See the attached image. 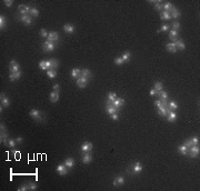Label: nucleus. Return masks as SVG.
<instances>
[{
	"label": "nucleus",
	"instance_id": "nucleus-1",
	"mask_svg": "<svg viewBox=\"0 0 200 191\" xmlns=\"http://www.w3.org/2000/svg\"><path fill=\"white\" fill-rule=\"evenodd\" d=\"M188 153H189V156L191 158H196L197 156H199V153H200V149H199V146L197 145V146H191L189 149H188Z\"/></svg>",
	"mask_w": 200,
	"mask_h": 191
},
{
	"label": "nucleus",
	"instance_id": "nucleus-2",
	"mask_svg": "<svg viewBox=\"0 0 200 191\" xmlns=\"http://www.w3.org/2000/svg\"><path fill=\"white\" fill-rule=\"evenodd\" d=\"M54 48H56V44L54 42H51V41H48L46 40L42 44V49L43 51H47V52H50V51H53Z\"/></svg>",
	"mask_w": 200,
	"mask_h": 191
},
{
	"label": "nucleus",
	"instance_id": "nucleus-3",
	"mask_svg": "<svg viewBox=\"0 0 200 191\" xmlns=\"http://www.w3.org/2000/svg\"><path fill=\"white\" fill-rule=\"evenodd\" d=\"M118 110H119L118 108H116L111 102H108L107 101V103H106V112H107L109 116H111V114H114V113H118Z\"/></svg>",
	"mask_w": 200,
	"mask_h": 191
},
{
	"label": "nucleus",
	"instance_id": "nucleus-4",
	"mask_svg": "<svg viewBox=\"0 0 200 191\" xmlns=\"http://www.w3.org/2000/svg\"><path fill=\"white\" fill-rule=\"evenodd\" d=\"M30 6H26V5H20L18 7V12L21 14V16H25V15H29L30 14V10H31Z\"/></svg>",
	"mask_w": 200,
	"mask_h": 191
},
{
	"label": "nucleus",
	"instance_id": "nucleus-5",
	"mask_svg": "<svg viewBox=\"0 0 200 191\" xmlns=\"http://www.w3.org/2000/svg\"><path fill=\"white\" fill-rule=\"evenodd\" d=\"M59 39H60L59 33L56 32V31H50L49 34H48V37H47V40L51 41V42H58Z\"/></svg>",
	"mask_w": 200,
	"mask_h": 191
},
{
	"label": "nucleus",
	"instance_id": "nucleus-6",
	"mask_svg": "<svg viewBox=\"0 0 200 191\" xmlns=\"http://www.w3.org/2000/svg\"><path fill=\"white\" fill-rule=\"evenodd\" d=\"M57 172L60 174V176H66L67 173H68V168L66 167V164L64 163H60L59 165L57 167Z\"/></svg>",
	"mask_w": 200,
	"mask_h": 191
},
{
	"label": "nucleus",
	"instance_id": "nucleus-7",
	"mask_svg": "<svg viewBox=\"0 0 200 191\" xmlns=\"http://www.w3.org/2000/svg\"><path fill=\"white\" fill-rule=\"evenodd\" d=\"M29 116H30L31 118H34V119L38 120V121H40V120H41V112H40L39 110H37V109L30 110V112H29Z\"/></svg>",
	"mask_w": 200,
	"mask_h": 191
},
{
	"label": "nucleus",
	"instance_id": "nucleus-8",
	"mask_svg": "<svg viewBox=\"0 0 200 191\" xmlns=\"http://www.w3.org/2000/svg\"><path fill=\"white\" fill-rule=\"evenodd\" d=\"M20 70V66H19V63L16 61V60H11L10 61V74H15V72H17Z\"/></svg>",
	"mask_w": 200,
	"mask_h": 191
},
{
	"label": "nucleus",
	"instance_id": "nucleus-9",
	"mask_svg": "<svg viewBox=\"0 0 200 191\" xmlns=\"http://www.w3.org/2000/svg\"><path fill=\"white\" fill-rule=\"evenodd\" d=\"M63 30H64V32L71 34L76 31V27L71 23H66V25H63Z\"/></svg>",
	"mask_w": 200,
	"mask_h": 191
},
{
	"label": "nucleus",
	"instance_id": "nucleus-10",
	"mask_svg": "<svg viewBox=\"0 0 200 191\" xmlns=\"http://www.w3.org/2000/svg\"><path fill=\"white\" fill-rule=\"evenodd\" d=\"M92 143H90V142H85V143H82L81 145V148H80V150H81V152H90L92 150Z\"/></svg>",
	"mask_w": 200,
	"mask_h": 191
},
{
	"label": "nucleus",
	"instance_id": "nucleus-11",
	"mask_svg": "<svg viewBox=\"0 0 200 191\" xmlns=\"http://www.w3.org/2000/svg\"><path fill=\"white\" fill-rule=\"evenodd\" d=\"M87 83H88V79L85 77H80L77 79V86H78L79 88H85Z\"/></svg>",
	"mask_w": 200,
	"mask_h": 191
},
{
	"label": "nucleus",
	"instance_id": "nucleus-12",
	"mask_svg": "<svg viewBox=\"0 0 200 191\" xmlns=\"http://www.w3.org/2000/svg\"><path fill=\"white\" fill-rule=\"evenodd\" d=\"M20 21L24 22L25 25H31L32 23V17L30 15H25V16H21L20 17Z\"/></svg>",
	"mask_w": 200,
	"mask_h": 191
},
{
	"label": "nucleus",
	"instance_id": "nucleus-13",
	"mask_svg": "<svg viewBox=\"0 0 200 191\" xmlns=\"http://www.w3.org/2000/svg\"><path fill=\"white\" fill-rule=\"evenodd\" d=\"M21 76H22V72H21V70H19V71L15 72V74H10V75H9V80H10L11 82H14L16 80H18V79H20Z\"/></svg>",
	"mask_w": 200,
	"mask_h": 191
},
{
	"label": "nucleus",
	"instance_id": "nucleus-14",
	"mask_svg": "<svg viewBox=\"0 0 200 191\" xmlns=\"http://www.w3.org/2000/svg\"><path fill=\"white\" fill-rule=\"evenodd\" d=\"M169 39L173 41V42H176L177 40L179 39V33H178V31H176V30H170L169 31Z\"/></svg>",
	"mask_w": 200,
	"mask_h": 191
},
{
	"label": "nucleus",
	"instance_id": "nucleus-15",
	"mask_svg": "<svg viewBox=\"0 0 200 191\" xmlns=\"http://www.w3.org/2000/svg\"><path fill=\"white\" fill-rule=\"evenodd\" d=\"M82 162L85 164H88V163H90L91 162V160H92V156H91V153L90 152H85V154L82 156Z\"/></svg>",
	"mask_w": 200,
	"mask_h": 191
},
{
	"label": "nucleus",
	"instance_id": "nucleus-16",
	"mask_svg": "<svg viewBox=\"0 0 200 191\" xmlns=\"http://www.w3.org/2000/svg\"><path fill=\"white\" fill-rule=\"evenodd\" d=\"M131 170H132V172H134V173H138V172H140V171L142 170V165H141L140 162H135V163L132 164V167H131Z\"/></svg>",
	"mask_w": 200,
	"mask_h": 191
},
{
	"label": "nucleus",
	"instance_id": "nucleus-17",
	"mask_svg": "<svg viewBox=\"0 0 200 191\" xmlns=\"http://www.w3.org/2000/svg\"><path fill=\"white\" fill-rule=\"evenodd\" d=\"M0 100H1V106H4L5 108L6 107H9V104H10V100H9L8 98L6 97L5 93L0 94Z\"/></svg>",
	"mask_w": 200,
	"mask_h": 191
},
{
	"label": "nucleus",
	"instance_id": "nucleus-18",
	"mask_svg": "<svg viewBox=\"0 0 200 191\" xmlns=\"http://www.w3.org/2000/svg\"><path fill=\"white\" fill-rule=\"evenodd\" d=\"M70 75H71V77H72L73 79H78V78L81 77V70H80L79 68H75V69L71 70Z\"/></svg>",
	"mask_w": 200,
	"mask_h": 191
},
{
	"label": "nucleus",
	"instance_id": "nucleus-19",
	"mask_svg": "<svg viewBox=\"0 0 200 191\" xmlns=\"http://www.w3.org/2000/svg\"><path fill=\"white\" fill-rule=\"evenodd\" d=\"M169 12H170V15H171V18H175V19H178L180 16H181L180 11L175 7V6H173V7L171 8V10H170Z\"/></svg>",
	"mask_w": 200,
	"mask_h": 191
},
{
	"label": "nucleus",
	"instance_id": "nucleus-20",
	"mask_svg": "<svg viewBox=\"0 0 200 191\" xmlns=\"http://www.w3.org/2000/svg\"><path fill=\"white\" fill-rule=\"evenodd\" d=\"M49 99H50V101L51 102H57L58 100H59V92H56V91H52L50 93V96H49Z\"/></svg>",
	"mask_w": 200,
	"mask_h": 191
},
{
	"label": "nucleus",
	"instance_id": "nucleus-21",
	"mask_svg": "<svg viewBox=\"0 0 200 191\" xmlns=\"http://www.w3.org/2000/svg\"><path fill=\"white\" fill-rule=\"evenodd\" d=\"M112 104H114V106L116 107V108H121L122 106H124V103H125V100L122 99V98H117V99H116L114 102H111Z\"/></svg>",
	"mask_w": 200,
	"mask_h": 191
},
{
	"label": "nucleus",
	"instance_id": "nucleus-22",
	"mask_svg": "<svg viewBox=\"0 0 200 191\" xmlns=\"http://www.w3.org/2000/svg\"><path fill=\"white\" fill-rule=\"evenodd\" d=\"M175 44H176V47H177V50L178 49H180V50H185L186 49V44H185V42H183V40L182 39H178L175 42Z\"/></svg>",
	"mask_w": 200,
	"mask_h": 191
},
{
	"label": "nucleus",
	"instance_id": "nucleus-23",
	"mask_svg": "<svg viewBox=\"0 0 200 191\" xmlns=\"http://www.w3.org/2000/svg\"><path fill=\"white\" fill-rule=\"evenodd\" d=\"M166 48H167V50H168L169 52H171V53H176V52H177V47H176L175 42H170V43H168V44L166 46Z\"/></svg>",
	"mask_w": 200,
	"mask_h": 191
},
{
	"label": "nucleus",
	"instance_id": "nucleus-24",
	"mask_svg": "<svg viewBox=\"0 0 200 191\" xmlns=\"http://www.w3.org/2000/svg\"><path fill=\"white\" fill-rule=\"evenodd\" d=\"M160 19L161 20H170V19H171V15H170V12H168V11H161Z\"/></svg>",
	"mask_w": 200,
	"mask_h": 191
},
{
	"label": "nucleus",
	"instance_id": "nucleus-25",
	"mask_svg": "<svg viewBox=\"0 0 200 191\" xmlns=\"http://www.w3.org/2000/svg\"><path fill=\"white\" fill-rule=\"evenodd\" d=\"M167 119H168L169 122H173L177 119V113L173 112V111H170V112H168V114H167Z\"/></svg>",
	"mask_w": 200,
	"mask_h": 191
},
{
	"label": "nucleus",
	"instance_id": "nucleus-26",
	"mask_svg": "<svg viewBox=\"0 0 200 191\" xmlns=\"http://www.w3.org/2000/svg\"><path fill=\"white\" fill-rule=\"evenodd\" d=\"M64 164H66V167L68 168V169H71V168H73L75 161H73L72 158H67L66 160H64Z\"/></svg>",
	"mask_w": 200,
	"mask_h": 191
},
{
	"label": "nucleus",
	"instance_id": "nucleus-27",
	"mask_svg": "<svg viewBox=\"0 0 200 191\" xmlns=\"http://www.w3.org/2000/svg\"><path fill=\"white\" fill-rule=\"evenodd\" d=\"M178 152L180 154H182V156H187V154H188V148H187L185 145L179 146V147H178Z\"/></svg>",
	"mask_w": 200,
	"mask_h": 191
},
{
	"label": "nucleus",
	"instance_id": "nucleus-28",
	"mask_svg": "<svg viewBox=\"0 0 200 191\" xmlns=\"http://www.w3.org/2000/svg\"><path fill=\"white\" fill-rule=\"evenodd\" d=\"M91 71H90L89 69H87V68H85V69H82L81 70V77H85V78H87V79H89L90 77H91Z\"/></svg>",
	"mask_w": 200,
	"mask_h": 191
},
{
	"label": "nucleus",
	"instance_id": "nucleus-29",
	"mask_svg": "<svg viewBox=\"0 0 200 191\" xmlns=\"http://www.w3.org/2000/svg\"><path fill=\"white\" fill-rule=\"evenodd\" d=\"M49 61H50V69L56 70L58 68V66H59V61H58V60H56V59H50Z\"/></svg>",
	"mask_w": 200,
	"mask_h": 191
},
{
	"label": "nucleus",
	"instance_id": "nucleus-30",
	"mask_svg": "<svg viewBox=\"0 0 200 191\" xmlns=\"http://www.w3.org/2000/svg\"><path fill=\"white\" fill-rule=\"evenodd\" d=\"M162 88H163V83L162 82H156V83H154V90L157 91V94H159V92L160 91H162Z\"/></svg>",
	"mask_w": 200,
	"mask_h": 191
},
{
	"label": "nucleus",
	"instance_id": "nucleus-31",
	"mask_svg": "<svg viewBox=\"0 0 200 191\" xmlns=\"http://www.w3.org/2000/svg\"><path fill=\"white\" fill-rule=\"evenodd\" d=\"M122 60H124L125 62H129L130 61V59H131V53H130V51H126L124 55H122Z\"/></svg>",
	"mask_w": 200,
	"mask_h": 191
},
{
	"label": "nucleus",
	"instance_id": "nucleus-32",
	"mask_svg": "<svg viewBox=\"0 0 200 191\" xmlns=\"http://www.w3.org/2000/svg\"><path fill=\"white\" fill-rule=\"evenodd\" d=\"M8 139H9V137H8L7 131H6V132H1V135H0V140H1V142L6 145V143H7V141H8Z\"/></svg>",
	"mask_w": 200,
	"mask_h": 191
},
{
	"label": "nucleus",
	"instance_id": "nucleus-33",
	"mask_svg": "<svg viewBox=\"0 0 200 191\" xmlns=\"http://www.w3.org/2000/svg\"><path fill=\"white\" fill-rule=\"evenodd\" d=\"M117 94H116V92H109L108 93V102H114V101L117 99Z\"/></svg>",
	"mask_w": 200,
	"mask_h": 191
},
{
	"label": "nucleus",
	"instance_id": "nucleus-34",
	"mask_svg": "<svg viewBox=\"0 0 200 191\" xmlns=\"http://www.w3.org/2000/svg\"><path fill=\"white\" fill-rule=\"evenodd\" d=\"M6 25H7V22H6V17L4 15L0 16V28H1V30H4L6 28Z\"/></svg>",
	"mask_w": 200,
	"mask_h": 191
},
{
	"label": "nucleus",
	"instance_id": "nucleus-35",
	"mask_svg": "<svg viewBox=\"0 0 200 191\" xmlns=\"http://www.w3.org/2000/svg\"><path fill=\"white\" fill-rule=\"evenodd\" d=\"M47 75H48V77H49L50 79H53V78H56V76H57V71H56V70H53V69L47 70Z\"/></svg>",
	"mask_w": 200,
	"mask_h": 191
},
{
	"label": "nucleus",
	"instance_id": "nucleus-36",
	"mask_svg": "<svg viewBox=\"0 0 200 191\" xmlns=\"http://www.w3.org/2000/svg\"><path fill=\"white\" fill-rule=\"evenodd\" d=\"M29 15H30L32 18H36V17H38V16H39V10H38L37 8L32 7L31 10H30V14H29Z\"/></svg>",
	"mask_w": 200,
	"mask_h": 191
},
{
	"label": "nucleus",
	"instance_id": "nucleus-37",
	"mask_svg": "<svg viewBox=\"0 0 200 191\" xmlns=\"http://www.w3.org/2000/svg\"><path fill=\"white\" fill-rule=\"evenodd\" d=\"M173 7V5H171L170 2H166V4H163L162 5V9H163V11H170L171 10V8Z\"/></svg>",
	"mask_w": 200,
	"mask_h": 191
},
{
	"label": "nucleus",
	"instance_id": "nucleus-38",
	"mask_svg": "<svg viewBox=\"0 0 200 191\" xmlns=\"http://www.w3.org/2000/svg\"><path fill=\"white\" fill-rule=\"evenodd\" d=\"M16 143H17V142H16V139H10V138H9L7 143H6V146H8V147H10V148H15Z\"/></svg>",
	"mask_w": 200,
	"mask_h": 191
},
{
	"label": "nucleus",
	"instance_id": "nucleus-39",
	"mask_svg": "<svg viewBox=\"0 0 200 191\" xmlns=\"http://www.w3.org/2000/svg\"><path fill=\"white\" fill-rule=\"evenodd\" d=\"M154 9L158 11H162V4H161V1H154Z\"/></svg>",
	"mask_w": 200,
	"mask_h": 191
},
{
	"label": "nucleus",
	"instance_id": "nucleus-40",
	"mask_svg": "<svg viewBox=\"0 0 200 191\" xmlns=\"http://www.w3.org/2000/svg\"><path fill=\"white\" fill-rule=\"evenodd\" d=\"M171 29L172 30H176V31H178L180 29V23L178 21H173L172 23H171Z\"/></svg>",
	"mask_w": 200,
	"mask_h": 191
},
{
	"label": "nucleus",
	"instance_id": "nucleus-41",
	"mask_svg": "<svg viewBox=\"0 0 200 191\" xmlns=\"http://www.w3.org/2000/svg\"><path fill=\"white\" fill-rule=\"evenodd\" d=\"M168 107H169V109H170V110H171V109L176 110L177 108H178V104H177L176 101H170V102L168 103Z\"/></svg>",
	"mask_w": 200,
	"mask_h": 191
},
{
	"label": "nucleus",
	"instance_id": "nucleus-42",
	"mask_svg": "<svg viewBox=\"0 0 200 191\" xmlns=\"http://www.w3.org/2000/svg\"><path fill=\"white\" fill-rule=\"evenodd\" d=\"M28 190H30V188H29V183H25V184H22L21 187L18 188V191H28Z\"/></svg>",
	"mask_w": 200,
	"mask_h": 191
},
{
	"label": "nucleus",
	"instance_id": "nucleus-43",
	"mask_svg": "<svg viewBox=\"0 0 200 191\" xmlns=\"http://www.w3.org/2000/svg\"><path fill=\"white\" fill-rule=\"evenodd\" d=\"M114 62H115V65H117V66H121L122 63H124L125 61L122 60V58H115V60H114Z\"/></svg>",
	"mask_w": 200,
	"mask_h": 191
},
{
	"label": "nucleus",
	"instance_id": "nucleus-44",
	"mask_svg": "<svg viewBox=\"0 0 200 191\" xmlns=\"http://www.w3.org/2000/svg\"><path fill=\"white\" fill-rule=\"evenodd\" d=\"M39 68L41 70H47V66H46V60H42V61H40L39 62Z\"/></svg>",
	"mask_w": 200,
	"mask_h": 191
},
{
	"label": "nucleus",
	"instance_id": "nucleus-45",
	"mask_svg": "<svg viewBox=\"0 0 200 191\" xmlns=\"http://www.w3.org/2000/svg\"><path fill=\"white\" fill-rule=\"evenodd\" d=\"M158 96L160 97V99H167V98H168V93H167L166 91H160Z\"/></svg>",
	"mask_w": 200,
	"mask_h": 191
},
{
	"label": "nucleus",
	"instance_id": "nucleus-46",
	"mask_svg": "<svg viewBox=\"0 0 200 191\" xmlns=\"http://www.w3.org/2000/svg\"><path fill=\"white\" fill-rule=\"evenodd\" d=\"M48 34H49V32H48V31H47L46 29H43V28H42V29L40 30V36H41V37L47 38V37H48Z\"/></svg>",
	"mask_w": 200,
	"mask_h": 191
},
{
	"label": "nucleus",
	"instance_id": "nucleus-47",
	"mask_svg": "<svg viewBox=\"0 0 200 191\" xmlns=\"http://www.w3.org/2000/svg\"><path fill=\"white\" fill-rule=\"evenodd\" d=\"M169 29H170L169 25H162V27L160 28V30H158V32H160V31H168Z\"/></svg>",
	"mask_w": 200,
	"mask_h": 191
},
{
	"label": "nucleus",
	"instance_id": "nucleus-48",
	"mask_svg": "<svg viewBox=\"0 0 200 191\" xmlns=\"http://www.w3.org/2000/svg\"><path fill=\"white\" fill-rule=\"evenodd\" d=\"M117 181H118L119 186H122V184L125 183V178L121 177V176H119V177H117Z\"/></svg>",
	"mask_w": 200,
	"mask_h": 191
},
{
	"label": "nucleus",
	"instance_id": "nucleus-49",
	"mask_svg": "<svg viewBox=\"0 0 200 191\" xmlns=\"http://www.w3.org/2000/svg\"><path fill=\"white\" fill-rule=\"evenodd\" d=\"M190 140H191V142H192V145H193V146H197V145L199 143V139H198V137H192V138L190 139Z\"/></svg>",
	"mask_w": 200,
	"mask_h": 191
},
{
	"label": "nucleus",
	"instance_id": "nucleus-50",
	"mask_svg": "<svg viewBox=\"0 0 200 191\" xmlns=\"http://www.w3.org/2000/svg\"><path fill=\"white\" fill-rule=\"evenodd\" d=\"M183 145H185L186 147L189 149V148H190V147H191V146H192V142H191V140H190V139H187L186 141L183 142Z\"/></svg>",
	"mask_w": 200,
	"mask_h": 191
},
{
	"label": "nucleus",
	"instance_id": "nucleus-51",
	"mask_svg": "<svg viewBox=\"0 0 200 191\" xmlns=\"http://www.w3.org/2000/svg\"><path fill=\"white\" fill-rule=\"evenodd\" d=\"M29 188H30V190H36L38 188V186L35 182H30L29 183Z\"/></svg>",
	"mask_w": 200,
	"mask_h": 191
},
{
	"label": "nucleus",
	"instance_id": "nucleus-52",
	"mask_svg": "<svg viewBox=\"0 0 200 191\" xmlns=\"http://www.w3.org/2000/svg\"><path fill=\"white\" fill-rule=\"evenodd\" d=\"M5 5L7 6V7H11V6L14 5V1H12V0H5Z\"/></svg>",
	"mask_w": 200,
	"mask_h": 191
},
{
	"label": "nucleus",
	"instance_id": "nucleus-53",
	"mask_svg": "<svg viewBox=\"0 0 200 191\" xmlns=\"http://www.w3.org/2000/svg\"><path fill=\"white\" fill-rule=\"evenodd\" d=\"M111 119L112 120H119V114L118 113H114V114H111Z\"/></svg>",
	"mask_w": 200,
	"mask_h": 191
},
{
	"label": "nucleus",
	"instance_id": "nucleus-54",
	"mask_svg": "<svg viewBox=\"0 0 200 191\" xmlns=\"http://www.w3.org/2000/svg\"><path fill=\"white\" fill-rule=\"evenodd\" d=\"M16 142H17V143H22V142H24V138H22V137H17V138H16Z\"/></svg>",
	"mask_w": 200,
	"mask_h": 191
},
{
	"label": "nucleus",
	"instance_id": "nucleus-55",
	"mask_svg": "<svg viewBox=\"0 0 200 191\" xmlns=\"http://www.w3.org/2000/svg\"><path fill=\"white\" fill-rule=\"evenodd\" d=\"M0 129H1V132H6V131H7V129H6V126L4 125V123H1V125H0Z\"/></svg>",
	"mask_w": 200,
	"mask_h": 191
},
{
	"label": "nucleus",
	"instance_id": "nucleus-56",
	"mask_svg": "<svg viewBox=\"0 0 200 191\" xmlns=\"http://www.w3.org/2000/svg\"><path fill=\"white\" fill-rule=\"evenodd\" d=\"M53 91H56V92H59V85H58V83L53 85Z\"/></svg>",
	"mask_w": 200,
	"mask_h": 191
},
{
	"label": "nucleus",
	"instance_id": "nucleus-57",
	"mask_svg": "<svg viewBox=\"0 0 200 191\" xmlns=\"http://www.w3.org/2000/svg\"><path fill=\"white\" fill-rule=\"evenodd\" d=\"M156 106H157V108H160L161 106H162V103H161L160 100H157V101H156Z\"/></svg>",
	"mask_w": 200,
	"mask_h": 191
},
{
	"label": "nucleus",
	"instance_id": "nucleus-58",
	"mask_svg": "<svg viewBox=\"0 0 200 191\" xmlns=\"http://www.w3.org/2000/svg\"><path fill=\"white\" fill-rule=\"evenodd\" d=\"M112 184H114V187H118L119 186L118 181H117V178H115V179H114V182H112Z\"/></svg>",
	"mask_w": 200,
	"mask_h": 191
},
{
	"label": "nucleus",
	"instance_id": "nucleus-59",
	"mask_svg": "<svg viewBox=\"0 0 200 191\" xmlns=\"http://www.w3.org/2000/svg\"><path fill=\"white\" fill-rule=\"evenodd\" d=\"M157 94V91L154 90V89H151L150 90V96H156Z\"/></svg>",
	"mask_w": 200,
	"mask_h": 191
},
{
	"label": "nucleus",
	"instance_id": "nucleus-60",
	"mask_svg": "<svg viewBox=\"0 0 200 191\" xmlns=\"http://www.w3.org/2000/svg\"><path fill=\"white\" fill-rule=\"evenodd\" d=\"M46 66H47V70L50 69V61L49 60H46Z\"/></svg>",
	"mask_w": 200,
	"mask_h": 191
}]
</instances>
